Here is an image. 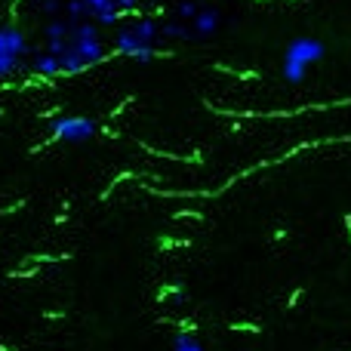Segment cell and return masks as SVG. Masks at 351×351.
<instances>
[{"label":"cell","instance_id":"3","mask_svg":"<svg viewBox=\"0 0 351 351\" xmlns=\"http://www.w3.org/2000/svg\"><path fill=\"white\" fill-rule=\"evenodd\" d=\"M327 56V47L317 37H296L284 53V80L287 84H302L305 71Z\"/></svg>","mask_w":351,"mask_h":351},{"label":"cell","instance_id":"7","mask_svg":"<svg viewBox=\"0 0 351 351\" xmlns=\"http://www.w3.org/2000/svg\"><path fill=\"white\" fill-rule=\"evenodd\" d=\"M219 22H222V16H219V10H213V6H200L197 12H194V19L188 25H191L194 37H213L219 31Z\"/></svg>","mask_w":351,"mask_h":351},{"label":"cell","instance_id":"1","mask_svg":"<svg viewBox=\"0 0 351 351\" xmlns=\"http://www.w3.org/2000/svg\"><path fill=\"white\" fill-rule=\"evenodd\" d=\"M105 40L99 34V25L93 19H80V22H71L68 28V40L62 47V53L56 56L59 59V74L71 77V74H80L86 68L99 65L105 59Z\"/></svg>","mask_w":351,"mask_h":351},{"label":"cell","instance_id":"13","mask_svg":"<svg viewBox=\"0 0 351 351\" xmlns=\"http://www.w3.org/2000/svg\"><path fill=\"white\" fill-rule=\"evenodd\" d=\"M114 3L123 16H136V3H139V0H114Z\"/></svg>","mask_w":351,"mask_h":351},{"label":"cell","instance_id":"12","mask_svg":"<svg viewBox=\"0 0 351 351\" xmlns=\"http://www.w3.org/2000/svg\"><path fill=\"white\" fill-rule=\"evenodd\" d=\"M173 351H204V348H200V342L194 339V336H179V339H176V346H173Z\"/></svg>","mask_w":351,"mask_h":351},{"label":"cell","instance_id":"10","mask_svg":"<svg viewBox=\"0 0 351 351\" xmlns=\"http://www.w3.org/2000/svg\"><path fill=\"white\" fill-rule=\"evenodd\" d=\"M197 10H200L197 0H182V3L176 6V19H182V22H191L194 12H197Z\"/></svg>","mask_w":351,"mask_h":351},{"label":"cell","instance_id":"11","mask_svg":"<svg viewBox=\"0 0 351 351\" xmlns=\"http://www.w3.org/2000/svg\"><path fill=\"white\" fill-rule=\"evenodd\" d=\"M62 6H65V0H37V10L43 12V16H62Z\"/></svg>","mask_w":351,"mask_h":351},{"label":"cell","instance_id":"6","mask_svg":"<svg viewBox=\"0 0 351 351\" xmlns=\"http://www.w3.org/2000/svg\"><path fill=\"white\" fill-rule=\"evenodd\" d=\"M84 6H86V19H93L99 28H111V25H117L123 19V12L117 10L114 0H84Z\"/></svg>","mask_w":351,"mask_h":351},{"label":"cell","instance_id":"8","mask_svg":"<svg viewBox=\"0 0 351 351\" xmlns=\"http://www.w3.org/2000/svg\"><path fill=\"white\" fill-rule=\"evenodd\" d=\"M31 74H37V77H62L59 74V59H56L49 49H37V53H31V62H28Z\"/></svg>","mask_w":351,"mask_h":351},{"label":"cell","instance_id":"2","mask_svg":"<svg viewBox=\"0 0 351 351\" xmlns=\"http://www.w3.org/2000/svg\"><path fill=\"white\" fill-rule=\"evenodd\" d=\"M158 22L152 16H139L136 12L133 22L121 25L114 34V53L117 56H127V59H136V62H152L158 59Z\"/></svg>","mask_w":351,"mask_h":351},{"label":"cell","instance_id":"9","mask_svg":"<svg viewBox=\"0 0 351 351\" xmlns=\"http://www.w3.org/2000/svg\"><path fill=\"white\" fill-rule=\"evenodd\" d=\"M158 34H160V37H167V40H191L194 31H191V25H188V22L176 19V22L158 25Z\"/></svg>","mask_w":351,"mask_h":351},{"label":"cell","instance_id":"5","mask_svg":"<svg viewBox=\"0 0 351 351\" xmlns=\"http://www.w3.org/2000/svg\"><path fill=\"white\" fill-rule=\"evenodd\" d=\"M49 133H53V139L59 142H86L96 136V121H90V117H80V114H59L49 121Z\"/></svg>","mask_w":351,"mask_h":351},{"label":"cell","instance_id":"4","mask_svg":"<svg viewBox=\"0 0 351 351\" xmlns=\"http://www.w3.org/2000/svg\"><path fill=\"white\" fill-rule=\"evenodd\" d=\"M25 56H31V40L19 25H0V80H10L22 71Z\"/></svg>","mask_w":351,"mask_h":351},{"label":"cell","instance_id":"14","mask_svg":"<svg viewBox=\"0 0 351 351\" xmlns=\"http://www.w3.org/2000/svg\"><path fill=\"white\" fill-rule=\"evenodd\" d=\"M152 3H164V0H152Z\"/></svg>","mask_w":351,"mask_h":351}]
</instances>
